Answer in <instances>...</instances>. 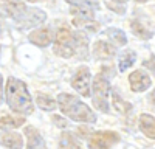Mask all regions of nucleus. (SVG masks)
<instances>
[{
  "label": "nucleus",
  "mask_w": 155,
  "mask_h": 149,
  "mask_svg": "<svg viewBox=\"0 0 155 149\" xmlns=\"http://www.w3.org/2000/svg\"><path fill=\"white\" fill-rule=\"evenodd\" d=\"M90 87H92L90 95L93 99V106L101 112H109V93H110L109 79L102 73H99L93 79V85Z\"/></svg>",
  "instance_id": "obj_3"
},
{
  "label": "nucleus",
  "mask_w": 155,
  "mask_h": 149,
  "mask_svg": "<svg viewBox=\"0 0 155 149\" xmlns=\"http://www.w3.org/2000/svg\"><path fill=\"white\" fill-rule=\"evenodd\" d=\"M113 2H118V3H124V2H127V0H113Z\"/></svg>",
  "instance_id": "obj_30"
},
{
  "label": "nucleus",
  "mask_w": 155,
  "mask_h": 149,
  "mask_svg": "<svg viewBox=\"0 0 155 149\" xmlns=\"http://www.w3.org/2000/svg\"><path fill=\"white\" fill-rule=\"evenodd\" d=\"M129 84H130V89L135 93H143L152 85V81L144 70H135L129 76Z\"/></svg>",
  "instance_id": "obj_9"
},
{
  "label": "nucleus",
  "mask_w": 155,
  "mask_h": 149,
  "mask_svg": "<svg viewBox=\"0 0 155 149\" xmlns=\"http://www.w3.org/2000/svg\"><path fill=\"white\" fill-rule=\"evenodd\" d=\"M149 101H150V103H152V104L155 106V90H153V92L150 93V96H149Z\"/></svg>",
  "instance_id": "obj_28"
},
{
  "label": "nucleus",
  "mask_w": 155,
  "mask_h": 149,
  "mask_svg": "<svg viewBox=\"0 0 155 149\" xmlns=\"http://www.w3.org/2000/svg\"><path fill=\"white\" fill-rule=\"evenodd\" d=\"M146 68H149L150 70V73H153L155 74V55H150L149 56V59L147 61H144V64H143Z\"/></svg>",
  "instance_id": "obj_25"
},
{
  "label": "nucleus",
  "mask_w": 155,
  "mask_h": 149,
  "mask_svg": "<svg viewBox=\"0 0 155 149\" xmlns=\"http://www.w3.org/2000/svg\"><path fill=\"white\" fill-rule=\"evenodd\" d=\"M95 11L90 9H81V8H74L71 11V22L74 27L81 28V30H88V31H98L99 25L93 20Z\"/></svg>",
  "instance_id": "obj_6"
},
{
  "label": "nucleus",
  "mask_w": 155,
  "mask_h": 149,
  "mask_svg": "<svg viewBox=\"0 0 155 149\" xmlns=\"http://www.w3.org/2000/svg\"><path fill=\"white\" fill-rule=\"evenodd\" d=\"M140 131L143 132L147 138L155 140V117L149 115V114H143L140 117Z\"/></svg>",
  "instance_id": "obj_14"
},
{
  "label": "nucleus",
  "mask_w": 155,
  "mask_h": 149,
  "mask_svg": "<svg viewBox=\"0 0 155 149\" xmlns=\"http://www.w3.org/2000/svg\"><path fill=\"white\" fill-rule=\"evenodd\" d=\"M90 81H92V73L87 65H82L79 70L76 71V74L71 79V87L84 98L90 96Z\"/></svg>",
  "instance_id": "obj_7"
},
{
  "label": "nucleus",
  "mask_w": 155,
  "mask_h": 149,
  "mask_svg": "<svg viewBox=\"0 0 155 149\" xmlns=\"http://www.w3.org/2000/svg\"><path fill=\"white\" fill-rule=\"evenodd\" d=\"M120 135L118 132L113 131H98L92 132L87 138L90 149H112L116 143H120Z\"/></svg>",
  "instance_id": "obj_5"
},
{
  "label": "nucleus",
  "mask_w": 155,
  "mask_h": 149,
  "mask_svg": "<svg viewBox=\"0 0 155 149\" xmlns=\"http://www.w3.org/2000/svg\"><path fill=\"white\" fill-rule=\"evenodd\" d=\"M112 101H113V107L118 110L120 114H123V115L132 114V109H134L132 104H130V103H127L118 92H113V93H112Z\"/></svg>",
  "instance_id": "obj_17"
},
{
  "label": "nucleus",
  "mask_w": 155,
  "mask_h": 149,
  "mask_svg": "<svg viewBox=\"0 0 155 149\" xmlns=\"http://www.w3.org/2000/svg\"><path fill=\"white\" fill-rule=\"evenodd\" d=\"M6 2H11V0H6Z\"/></svg>",
  "instance_id": "obj_33"
},
{
  "label": "nucleus",
  "mask_w": 155,
  "mask_h": 149,
  "mask_svg": "<svg viewBox=\"0 0 155 149\" xmlns=\"http://www.w3.org/2000/svg\"><path fill=\"white\" fill-rule=\"evenodd\" d=\"M135 2H138V3H143V2H147V0H135Z\"/></svg>",
  "instance_id": "obj_31"
},
{
  "label": "nucleus",
  "mask_w": 155,
  "mask_h": 149,
  "mask_svg": "<svg viewBox=\"0 0 155 149\" xmlns=\"http://www.w3.org/2000/svg\"><path fill=\"white\" fill-rule=\"evenodd\" d=\"M5 96L6 103L11 110L20 115H30L34 112V104L31 95L28 92V87L23 81L16 79L9 76L6 81V89H5Z\"/></svg>",
  "instance_id": "obj_1"
},
{
  "label": "nucleus",
  "mask_w": 155,
  "mask_h": 149,
  "mask_svg": "<svg viewBox=\"0 0 155 149\" xmlns=\"http://www.w3.org/2000/svg\"><path fill=\"white\" fill-rule=\"evenodd\" d=\"M53 121H54V124H58L59 127H67V123L64 121L61 117H58V115H56V117H53Z\"/></svg>",
  "instance_id": "obj_26"
},
{
  "label": "nucleus",
  "mask_w": 155,
  "mask_h": 149,
  "mask_svg": "<svg viewBox=\"0 0 155 149\" xmlns=\"http://www.w3.org/2000/svg\"><path fill=\"white\" fill-rule=\"evenodd\" d=\"M36 103H37L39 107L47 110V112H51V110L56 109V99H53V98L48 96V95H44L41 92L36 93Z\"/></svg>",
  "instance_id": "obj_22"
},
{
  "label": "nucleus",
  "mask_w": 155,
  "mask_h": 149,
  "mask_svg": "<svg viewBox=\"0 0 155 149\" xmlns=\"http://www.w3.org/2000/svg\"><path fill=\"white\" fill-rule=\"evenodd\" d=\"M115 55H116V48L113 45H110L109 42H106V41L95 42L93 50H92V56L96 61H107V59L113 58Z\"/></svg>",
  "instance_id": "obj_10"
},
{
  "label": "nucleus",
  "mask_w": 155,
  "mask_h": 149,
  "mask_svg": "<svg viewBox=\"0 0 155 149\" xmlns=\"http://www.w3.org/2000/svg\"><path fill=\"white\" fill-rule=\"evenodd\" d=\"M106 36L113 42V45L116 47H124L127 44V37L124 34V31L118 30V28H107L106 30Z\"/></svg>",
  "instance_id": "obj_20"
},
{
  "label": "nucleus",
  "mask_w": 155,
  "mask_h": 149,
  "mask_svg": "<svg viewBox=\"0 0 155 149\" xmlns=\"http://www.w3.org/2000/svg\"><path fill=\"white\" fill-rule=\"evenodd\" d=\"M30 42L37 45V47H47L50 45L51 39H53V34L48 28H39V30H34L30 33Z\"/></svg>",
  "instance_id": "obj_13"
},
{
  "label": "nucleus",
  "mask_w": 155,
  "mask_h": 149,
  "mask_svg": "<svg viewBox=\"0 0 155 149\" xmlns=\"http://www.w3.org/2000/svg\"><path fill=\"white\" fill-rule=\"evenodd\" d=\"M25 9H27L25 3L23 2H19V0H11V2L6 3V14L11 19H14V20H17L23 14Z\"/></svg>",
  "instance_id": "obj_18"
},
{
  "label": "nucleus",
  "mask_w": 155,
  "mask_h": 149,
  "mask_svg": "<svg viewBox=\"0 0 155 149\" xmlns=\"http://www.w3.org/2000/svg\"><path fill=\"white\" fill-rule=\"evenodd\" d=\"M3 79H2V74H0V104L3 103Z\"/></svg>",
  "instance_id": "obj_27"
},
{
  "label": "nucleus",
  "mask_w": 155,
  "mask_h": 149,
  "mask_svg": "<svg viewBox=\"0 0 155 149\" xmlns=\"http://www.w3.org/2000/svg\"><path fill=\"white\" fill-rule=\"evenodd\" d=\"M59 149H81V143L71 132H64L59 138Z\"/></svg>",
  "instance_id": "obj_16"
},
{
  "label": "nucleus",
  "mask_w": 155,
  "mask_h": 149,
  "mask_svg": "<svg viewBox=\"0 0 155 149\" xmlns=\"http://www.w3.org/2000/svg\"><path fill=\"white\" fill-rule=\"evenodd\" d=\"M0 143L9 149H22L23 147V138L20 134L16 132H5L0 135Z\"/></svg>",
  "instance_id": "obj_15"
},
{
  "label": "nucleus",
  "mask_w": 155,
  "mask_h": 149,
  "mask_svg": "<svg viewBox=\"0 0 155 149\" xmlns=\"http://www.w3.org/2000/svg\"><path fill=\"white\" fill-rule=\"evenodd\" d=\"M73 39H74V56L79 59H87L88 56V37L82 30L73 33Z\"/></svg>",
  "instance_id": "obj_11"
},
{
  "label": "nucleus",
  "mask_w": 155,
  "mask_h": 149,
  "mask_svg": "<svg viewBox=\"0 0 155 149\" xmlns=\"http://www.w3.org/2000/svg\"><path fill=\"white\" fill-rule=\"evenodd\" d=\"M25 123V118L23 117H11V115H6V117H2L0 118V129H17L20 127L22 124Z\"/></svg>",
  "instance_id": "obj_21"
},
{
  "label": "nucleus",
  "mask_w": 155,
  "mask_h": 149,
  "mask_svg": "<svg viewBox=\"0 0 155 149\" xmlns=\"http://www.w3.org/2000/svg\"><path fill=\"white\" fill-rule=\"evenodd\" d=\"M130 30H132V33H134L135 36L140 37V39L147 41V39H150V37H152V31L147 30L140 20H132V22H130Z\"/></svg>",
  "instance_id": "obj_23"
},
{
  "label": "nucleus",
  "mask_w": 155,
  "mask_h": 149,
  "mask_svg": "<svg viewBox=\"0 0 155 149\" xmlns=\"http://www.w3.org/2000/svg\"><path fill=\"white\" fill-rule=\"evenodd\" d=\"M53 50L58 56L65 58V59L74 56V39H73V33L68 28H61L56 33Z\"/></svg>",
  "instance_id": "obj_4"
},
{
  "label": "nucleus",
  "mask_w": 155,
  "mask_h": 149,
  "mask_svg": "<svg viewBox=\"0 0 155 149\" xmlns=\"http://www.w3.org/2000/svg\"><path fill=\"white\" fill-rule=\"evenodd\" d=\"M47 19V14L44 11L37 9V8H31V9H25L23 14L16 20L17 25H20V28H31V27H37V25L44 23Z\"/></svg>",
  "instance_id": "obj_8"
},
{
  "label": "nucleus",
  "mask_w": 155,
  "mask_h": 149,
  "mask_svg": "<svg viewBox=\"0 0 155 149\" xmlns=\"http://www.w3.org/2000/svg\"><path fill=\"white\" fill-rule=\"evenodd\" d=\"M67 3L73 5L74 8L90 9V11H98V8H99L98 0H67Z\"/></svg>",
  "instance_id": "obj_24"
},
{
  "label": "nucleus",
  "mask_w": 155,
  "mask_h": 149,
  "mask_svg": "<svg viewBox=\"0 0 155 149\" xmlns=\"http://www.w3.org/2000/svg\"><path fill=\"white\" fill-rule=\"evenodd\" d=\"M58 107L61 109V112L65 117H68L70 120L76 121V123H95L96 121V115L95 112L90 109L85 103H82L79 98H76L74 95L70 93H61L58 96L56 101Z\"/></svg>",
  "instance_id": "obj_2"
},
{
  "label": "nucleus",
  "mask_w": 155,
  "mask_h": 149,
  "mask_svg": "<svg viewBox=\"0 0 155 149\" xmlns=\"http://www.w3.org/2000/svg\"><path fill=\"white\" fill-rule=\"evenodd\" d=\"M25 135H27V140H28V149H48L42 135L39 134L36 127L27 126L25 127Z\"/></svg>",
  "instance_id": "obj_12"
},
{
  "label": "nucleus",
  "mask_w": 155,
  "mask_h": 149,
  "mask_svg": "<svg viewBox=\"0 0 155 149\" xmlns=\"http://www.w3.org/2000/svg\"><path fill=\"white\" fill-rule=\"evenodd\" d=\"M27 2H31V3H34V2H41V0H27Z\"/></svg>",
  "instance_id": "obj_32"
},
{
  "label": "nucleus",
  "mask_w": 155,
  "mask_h": 149,
  "mask_svg": "<svg viewBox=\"0 0 155 149\" xmlns=\"http://www.w3.org/2000/svg\"><path fill=\"white\" fill-rule=\"evenodd\" d=\"M3 33V17H2V14H0V34Z\"/></svg>",
  "instance_id": "obj_29"
},
{
  "label": "nucleus",
  "mask_w": 155,
  "mask_h": 149,
  "mask_svg": "<svg viewBox=\"0 0 155 149\" xmlns=\"http://www.w3.org/2000/svg\"><path fill=\"white\" fill-rule=\"evenodd\" d=\"M137 61V55L135 51H132V50H126V51L120 56V61H118V68L120 71H126L127 68H130Z\"/></svg>",
  "instance_id": "obj_19"
}]
</instances>
